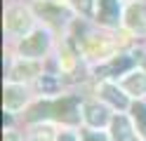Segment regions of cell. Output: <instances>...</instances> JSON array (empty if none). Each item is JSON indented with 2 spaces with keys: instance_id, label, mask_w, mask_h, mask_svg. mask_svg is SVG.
Here are the masks:
<instances>
[{
  "instance_id": "6da1fadb",
  "label": "cell",
  "mask_w": 146,
  "mask_h": 141,
  "mask_svg": "<svg viewBox=\"0 0 146 141\" xmlns=\"http://www.w3.org/2000/svg\"><path fill=\"white\" fill-rule=\"evenodd\" d=\"M24 101H26V92L21 87H14V85L5 87V108L10 111V113L19 111L24 106Z\"/></svg>"
},
{
  "instance_id": "7a4b0ae2",
  "label": "cell",
  "mask_w": 146,
  "mask_h": 141,
  "mask_svg": "<svg viewBox=\"0 0 146 141\" xmlns=\"http://www.w3.org/2000/svg\"><path fill=\"white\" fill-rule=\"evenodd\" d=\"M111 141H130L132 139V129H130V122H127V118L123 115H118L113 120V125H111Z\"/></svg>"
},
{
  "instance_id": "3957f363",
  "label": "cell",
  "mask_w": 146,
  "mask_h": 141,
  "mask_svg": "<svg viewBox=\"0 0 146 141\" xmlns=\"http://www.w3.org/2000/svg\"><path fill=\"white\" fill-rule=\"evenodd\" d=\"M45 45H47V35L45 33H35V35H31L29 40L21 45V52L29 54V56H38L45 50Z\"/></svg>"
},
{
  "instance_id": "277c9868",
  "label": "cell",
  "mask_w": 146,
  "mask_h": 141,
  "mask_svg": "<svg viewBox=\"0 0 146 141\" xmlns=\"http://www.w3.org/2000/svg\"><path fill=\"white\" fill-rule=\"evenodd\" d=\"M99 7H102V19L104 24H118V3L115 0H99Z\"/></svg>"
},
{
  "instance_id": "5b68a950",
  "label": "cell",
  "mask_w": 146,
  "mask_h": 141,
  "mask_svg": "<svg viewBox=\"0 0 146 141\" xmlns=\"http://www.w3.org/2000/svg\"><path fill=\"white\" fill-rule=\"evenodd\" d=\"M85 118H87V122H90L92 127H102V125H106V120H108L106 108L97 106V103H92V106L85 108Z\"/></svg>"
},
{
  "instance_id": "8992f818",
  "label": "cell",
  "mask_w": 146,
  "mask_h": 141,
  "mask_svg": "<svg viewBox=\"0 0 146 141\" xmlns=\"http://www.w3.org/2000/svg\"><path fill=\"white\" fill-rule=\"evenodd\" d=\"M130 26L137 31H146V9L144 7H132L130 9Z\"/></svg>"
},
{
  "instance_id": "52a82bcc",
  "label": "cell",
  "mask_w": 146,
  "mask_h": 141,
  "mask_svg": "<svg viewBox=\"0 0 146 141\" xmlns=\"http://www.w3.org/2000/svg\"><path fill=\"white\" fill-rule=\"evenodd\" d=\"M31 141H54V129L50 125H35L31 129Z\"/></svg>"
},
{
  "instance_id": "ba28073f",
  "label": "cell",
  "mask_w": 146,
  "mask_h": 141,
  "mask_svg": "<svg viewBox=\"0 0 146 141\" xmlns=\"http://www.w3.org/2000/svg\"><path fill=\"white\" fill-rule=\"evenodd\" d=\"M102 92H104V97L111 101L113 106H118V108H125V106H127V99H125L115 87H111V85H104V89H102Z\"/></svg>"
},
{
  "instance_id": "9c48e42d",
  "label": "cell",
  "mask_w": 146,
  "mask_h": 141,
  "mask_svg": "<svg viewBox=\"0 0 146 141\" xmlns=\"http://www.w3.org/2000/svg\"><path fill=\"white\" fill-rule=\"evenodd\" d=\"M10 28L12 31H21V28L29 26V17H26V12H21V9H14V12H10Z\"/></svg>"
},
{
  "instance_id": "30bf717a",
  "label": "cell",
  "mask_w": 146,
  "mask_h": 141,
  "mask_svg": "<svg viewBox=\"0 0 146 141\" xmlns=\"http://www.w3.org/2000/svg\"><path fill=\"white\" fill-rule=\"evenodd\" d=\"M130 66H132V59H130V56H120V59H115L111 66H106V68L97 71V73H123L125 68H130Z\"/></svg>"
},
{
  "instance_id": "8fae6325",
  "label": "cell",
  "mask_w": 146,
  "mask_h": 141,
  "mask_svg": "<svg viewBox=\"0 0 146 141\" xmlns=\"http://www.w3.org/2000/svg\"><path fill=\"white\" fill-rule=\"evenodd\" d=\"M134 120H137L139 132H141V136L146 141V106H141V103H137V106H134Z\"/></svg>"
},
{
  "instance_id": "7c38bea8",
  "label": "cell",
  "mask_w": 146,
  "mask_h": 141,
  "mask_svg": "<svg viewBox=\"0 0 146 141\" xmlns=\"http://www.w3.org/2000/svg\"><path fill=\"white\" fill-rule=\"evenodd\" d=\"M125 87L130 89V92H134V94L146 92V75H139V78H130V80L125 82Z\"/></svg>"
},
{
  "instance_id": "4fadbf2b",
  "label": "cell",
  "mask_w": 146,
  "mask_h": 141,
  "mask_svg": "<svg viewBox=\"0 0 146 141\" xmlns=\"http://www.w3.org/2000/svg\"><path fill=\"white\" fill-rule=\"evenodd\" d=\"M80 136H83V141H108L102 132H80Z\"/></svg>"
},
{
  "instance_id": "5bb4252c",
  "label": "cell",
  "mask_w": 146,
  "mask_h": 141,
  "mask_svg": "<svg viewBox=\"0 0 146 141\" xmlns=\"http://www.w3.org/2000/svg\"><path fill=\"white\" fill-rule=\"evenodd\" d=\"M40 87H42V89H47V92H52L54 87H57V82H54L52 78H42V80H40Z\"/></svg>"
},
{
  "instance_id": "9a60e30c",
  "label": "cell",
  "mask_w": 146,
  "mask_h": 141,
  "mask_svg": "<svg viewBox=\"0 0 146 141\" xmlns=\"http://www.w3.org/2000/svg\"><path fill=\"white\" fill-rule=\"evenodd\" d=\"M78 7L83 9L85 14H90V9H92V5H90V0H78Z\"/></svg>"
},
{
  "instance_id": "2e32d148",
  "label": "cell",
  "mask_w": 146,
  "mask_h": 141,
  "mask_svg": "<svg viewBox=\"0 0 146 141\" xmlns=\"http://www.w3.org/2000/svg\"><path fill=\"white\" fill-rule=\"evenodd\" d=\"M5 141H19V136L14 132H5Z\"/></svg>"
},
{
  "instance_id": "e0dca14e",
  "label": "cell",
  "mask_w": 146,
  "mask_h": 141,
  "mask_svg": "<svg viewBox=\"0 0 146 141\" xmlns=\"http://www.w3.org/2000/svg\"><path fill=\"white\" fill-rule=\"evenodd\" d=\"M59 141H78L76 136H73V134H61V139Z\"/></svg>"
}]
</instances>
